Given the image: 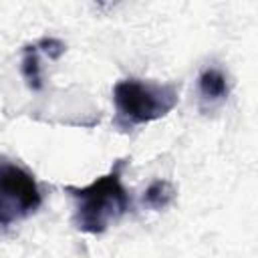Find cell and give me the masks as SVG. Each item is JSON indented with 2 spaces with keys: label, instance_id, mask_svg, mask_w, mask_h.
Instances as JSON below:
<instances>
[{
  "label": "cell",
  "instance_id": "obj_6",
  "mask_svg": "<svg viewBox=\"0 0 258 258\" xmlns=\"http://www.w3.org/2000/svg\"><path fill=\"white\" fill-rule=\"evenodd\" d=\"M175 198V189L169 181L165 179H155L147 189H145V196H143V202L149 206V208H155V210H161L165 206H169Z\"/></svg>",
  "mask_w": 258,
  "mask_h": 258
},
{
  "label": "cell",
  "instance_id": "obj_8",
  "mask_svg": "<svg viewBox=\"0 0 258 258\" xmlns=\"http://www.w3.org/2000/svg\"><path fill=\"white\" fill-rule=\"evenodd\" d=\"M10 222H12V216L8 214V210H6V206H4V202L0 198V226H8Z\"/></svg>",
  "mask_w": 258,
  "mask_h": 258
},
{
  "label": "cell",
  "instance_id": "obj_1",
  "mask_svg": "<svg viewBox=\"0 0 258 258\" xmlns=\"http://www.w3.org/2000/svg\"><path fill=\"white\" fill-rule=\"evenodd\" d=\"M121 169L123 161L87 187H67L75 198V224L79 230L101 234L129 210V194L121 183Z\"/></svg>",
  "mask_w": 258,
  "mask_h": 258
},
{
  "label": "cell",
  "instance_id": "obj_3",
  "mask_svg": "<svg viewBox=\"0 0 258 258\" xmlns=\"http://www.w3.org/2000/svg\"><path fill=\"white\" fill-rule=\"evenodd\" d=\"M0 198L12 220L34 212L42 202L34 177L6 159H0Z\"/></svg>",
  "mask_w": 258,
  "mask_h": 258
},
{
  "label": "cell",
  "instance_id": "obj_7",
  "mask_svg": "<svg viewBox=\"0 0 258 258\" xmlns=\"http://www.w3.org/2000/svg\"><path fill=\"white\" fill-rule=\"evenodd\" d=\"M36 48H42L50 58H58L64 52V42L58 40V38H54V36H44V38L38 40Z\"/></svg>",
  "mask_w": 258,
  "mask_h": 258
},
{
  "label": "cell",
  "instance_id": "obj_5",
  "mask_svg": "<svg viewBox=\"0 0 258 258\" xmlns=\"http://www.w3.org/2000/svg\"><path fill=\"white\" fill-rule=\"evenodd\" d=\"M20 71H22V77H24L26 85L32 91L42 89V73H40V60H38V48L36 46H26L24 48Z\"/></svg>",
  "mask_w": 258,
  "mask_h": 258
},
{
  "label": "cell",
  "instance_id": "obj_2",
  "mask_svg": "<svg viewBox=\"0 0 258 258\" xmlns=\"http://www.w3.org/2000/svg\"><path fill=\"white\" fill-rule=\"evenodd\" d=\"M113 101L121 119L129 125L149 123L163 117L177 103V89L173 85L145 83L137 79L119 81L113 87Z\"/></svg>",
  "mask_w": 258,
  "mask_h": 258
},
{
  "label": "cell",
  "instance_id": "obj_4",
  "mask_svg": "<svg viewBox=\"0 0 258 258\" xmlns=\"http://www.w3.org/2000/svg\"><path fill=\"white\" fill-rule=\"evenodd\" d=\"M198 87H200V95L206 101H220L228 97V79L220 69L210 67L202 71L198 79Z\"/></svg>",
  "mask_w": 258,
  "mask_h": 258
}]
</instances>
